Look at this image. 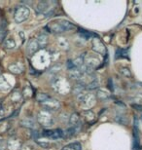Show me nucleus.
<instances>
[{
    "mask_svg": "<svg viewBox=\"0 0 142 150\" xmlns=\"http://www.w3.org/2000/svg\"><path fill=\"white\" fill-rule=\"evenodd\" d=\"M82 149V145L80 144L79 142H73L70 143V144L64 146L61 150H81Z\"/></svg>",
    "mask_w": 142,
    "mask_h": 150,
    "instance_id": "nucleus-6",
    "label": "nucleus"
},
{
    "mask_svg": "<svg viewBox=\"0 0 142 150\" xmlns=\"http://www.w3.org/2000/svg\"><path fill=\"white\" fill-rule=\"evenodd\" d=\"M29 16V10L26 7H18L15 12V21L17 23H22L25 21Z\"/></svg>",
    "mask_w": 142,
    "mask_h": 150,
    "instance_id": "nucleus-3",
    "label": "nucleus"
},
{
    "mask_svg": "<svg viewBox=\"0 0 142 150\" xmlns=\"http://www.w3.org/2000/svg\"><path fill=\"white\" fill-rule=\"evenodd\" d=\"M80 121V117H79V114L78 113H74V114H72V116H71V118H70V124L72 126H75V125H77L78 123H79Z\"/></svg>",
    "mask_w": 142,
    "mask_h": 150,
    "instance_id": "nucleus-9",
    "label": "nucleus"
},
{
    "mask_svg": "<svg viewBox=\"0 0 142 150\" xmlns=\"http://www.w3.org/2000/svg\"><path fill=\"white\" fill-rule=\"evenodd\" d=\"M39 48H40V46H39L37 40H32V41H30L29 44H28V54H30V55H31V54L35 53L36 51L39 49Z\"/></svg>",
    "mask_w": 142,
    "mask_h": 150,
    "instance_id": "nucleus-5",
    "label": "nucleus"
},
{
    "mask_svg": "<svg viewBox=\"0 0 142 150\" xmlns=\"http://www.w3.org/2000/svg\"><path fill=\"white\" fill-rule=\"evenodd\" d=\"M42 136L50 137V139H57L63 137V133L59 129H56V130H46L43 132Z\"/></svg>",
    "mask_w": 142,
    "mask_h": 150,
    "instance_id": "nucleus-4",
    "label": "nucleus"
},
{
    "mask_svg": "<svg viewBox=\"0 0 142 150\" xmlns=\"http://www.w3.org/2000/svg\"><path fill=\"white\" fill-rule=\"evenodd\" d=\"M119 58H128V51L124 49H118L116 51V59Z\"/></svg>",
    "mask_w": 142,
    "mask_h": 150,
    "instance_id": "nucleus-8",
    "label": "nucleus"
},
{
    "mask_svg": "<svg viewBox=\"0 0 142 150\" xmlns=\"http://www.w3.org/2000/svg\"><path fill=\"white\" fill-rule=\"evenodd\" d=\"M79 32L83 35L84 37H86L87 39H89L90 37H92V36H95V34L92 33V32H90V31H88V30H85V29H82V28L80 29Z\"/></svg>",
    "mask_w": 142,
    "mask_h": 150,
    "instance_id": "nucleus-11",
    "label": "nucleus"
},
{
    "mask_svg": "<svg viewBox=\"0 0 142 150\" xmlns=\"http://www.w3.org/2000/svg\"><path fill=\"white\" fill-rule=\"evenodd\" d=\"M6 35V22L4 20L0 23V41H3Z\"/></svg>",
    "mask_w": 142,
    "mask_h": 150,
    "instance_id": "nucleus-7",
    "label": "nucleus"
},
{
    "mask_svg": "<svg viewBox=\"0 0 142 150\" xmlns=\"http://www.w3.org/2000/svg\"><path fill=\"white\" fill-rule=\"evenodd\" d=\"M4 45H5L6 48H8V49H13V48L16 46V43H15V41L12 38H9V39L6 40Z\"/></svg>",
    "mask_w": 142,
    "mask_h": 150,
    "instance_id": "nucleus-10",
    "label": "nucleus"
},
{
    "mask_svg": "<svg viewBox=\"0 0 142 150\" xmlns=\"http://www.w3.org/2000/svg\"><path fill=\"white\" fill-rule=\"evenodd\" d=\"M121 71V73L125 75L126 77H131V71H129V68H126V67H122L120 69Z\"/></svg>",
    "mask_w": 142,
    "mask_h": 150,
    "instance_id": "nucleus-13",
    "label": "nucleus"
},
{
    "mask_svg": "<svg viewBox=\"0 0 142 150\" xmlns=\"http://www.w3.org/2000/svg\"><path fill=\"white\" fill-rule=\"evenodd\" d=\"M54 2H49V1H42L39 2V4L37 5V11L39 13H43L46 15L47 17H51L54 13V10L55 8L51 7V4H53Z\"/></svg>",
    "mask_w": 142,
    "mask_h": 150,
    "instance_id": "nucleus-2",
    "label": "nucleus"
},
{
    "mask_svg": "<svg viewBox=\"0 0 142 150\" xmlns=\"http://www.w3.org/2000/svg\"><path fill=\"white\" fill-rule=\"evenodd\" d=\"M77 28L76 25L72 23L65 20H57L55 22H52L48 25L45 29H47L49 32H54V33H61V32L71 30V29Z\"/></svg>",
    "mask_w": 142,
    "mask_h": 150,
    "instance_id": "nucleus-1",
    "label": "nucleus"
},
{
    "mask_svg": "<svg viewBox=\"0 0 142 150\" xmlns=\"http://www.w3.org/2000/svg\"><path fill=\"white\" fill-rule=\"evenodd\" d=\"M49 98H50L49 96H47V95H45V94H39L37 96L38 101H41V103H44V101H46L47 100H49Z\"/></svg>",
    "mask_w": 142,
    "mask_h": 150,
    "instance_id": "nucleus-12",
    "label": "nucleus"
}]
</instances>
